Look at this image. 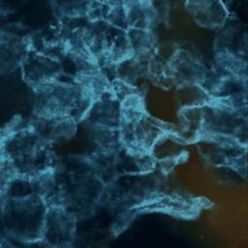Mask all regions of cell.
I'll list each match as a JSON object with an SVG mask.
<instances>
[{"mask_svg":"<svg viewBox=\"0 0 248 248\" xmlns=\"http://www.w3.org/2000/svg\"><path fill=\"white\" fill-rule=\"evenodd\" d=\"M166 176L157 168L145 173L121 175L104 186L100 206L117 216L163 190Z\"/></svg>","mask_w":248,"mask_h":248,"instance_id":"3957f363","label":"cell"},{"mask_svg":"<svg viewBox=\"0 0 248 248\" xmlns=\"http://www.w3.org/2000/svg\"><path fill=\"white\" fill-rule=\"evenodd\" d=\"M0 248H4V246H3V244H2V241H1V239H0Z\"/></svg>","mask_w":248,"mask_h":248,"instance_id":"5bb4252c","label":"cell"},{"mask_svg":"<svg viewBox=\"0 0 248 248\" xmlns=\"http://www.w3.org/2000/svg\"><path fill=\"white\" fill-rule=\"evenodd\" d=\"M20 64L25 81L34 91L58 81L62 72L60 61L37 51L26 53Z\"/></svg>","mask_w":248,"mask_h":248,"instance_id":"ba28073f","label":"cell"},{"mask_svg":"<svg viewBox=\"0 0 248 248\" xmlns=\"http://www.w3.org/2000/svg\"><path fill=\"white\" fill-rule=\"evenodd\" d=\"M19 39L14 36L0 35V73L13 70L20 64L25 54Z\"/></svg>","mask_w":248,"mask_h":248,"instance_id":"8fae6325","label":"cell"},{"mask_svg":"<svg viewBox=\"0 0 248 248\" xmlns=\"http://www.w3.org/2000/svg\"><path fill=\"white\" fill-rule=\"evenodd\" d=\"M0 239L4 246L10 247V248H51L43 239L21 241V240L11 238L5 234H0Z\"/></svg>","mask_w":248,"mask_h":248,"instance_id":"7c38bea8","label":"cell"},{"mask_svg":"<svg viewBox=\"0 0 248 248\" xmlns=\"http://www.w3.org/2000/svg\"><path fill=\"white\" fill-rule=\"evenodd\" d=\"M47 206L36 194L3 198L0 222L3 234L21 241L41 239Z\"/></svg>","mask_w":248,"mask_h":248,"instance_id":"277c9868","label":"cell"},{"mask_svg":"<svg viewBox=\"0 0 248 248\" xmlns=\"http://www.w3.org/2000/svg\"><path fill=\"white\" fill-rule=\"evenodd\" d=\"M34 103L36 118L72 117L82 120L93 105L78 85L55 81L37 91Z\"/></svg>","mask_w":248,"mask_h":248,"instance_id":"5b68a950","label":"cell"},{"mask_svg":"<svg viewBox=\"0 0 248 248\" xmlns=\"http://www.w3.org/2000/svg\"><path fill=\"white\" fill-rule=\"evenodd\" d=\"M2 200H3V198H2V195H1V192H0V212H1V203H2ZM0 227H1V222H0Z\"/></svg>","mask_w":248,"mask_h":248,"instance_id":"4fadbf2b","label":"cell"},{"mask_svg":"<svg viewBox=\"0 0 248 248\" xmlns=\"http://www.w3.org/2000/svg\"><path fill=\"white\" fill-rule=\"evenodd\" d=\"M212 206V202L205 197L163 189L139 205L115 216L110 227V233L118 236L142 215L158 213L181 220H194L203 210Z\"/></svg>","mask_w":248,"mask_h":248,"instance_id":"7a4b0ae2","label":"cell"},{"mask_svg":"<svg viewBox=\"0 0 248 248\" xmlns=\"http://www.w3.org/2000/svg\"><path fill=\"white\" fill-rule=\"evenodd\" d=\"M207 69L192 52L178 49L169 60L165 74L177 87L202 86Z\"/></svg>","mask_w":248,"mask_h":248,"instance_id":"52a82bcc","label":"cell"},{"mask_svg":"<svg viewBox=\"0 0 248 248\" xmlns=\"http://www.w3.org/2000/svg\"><path fill=\"white\" fill-rule=\"evenodd\" d=\"M4 246V245H3ZM4 248H10V247H7V246H4Z\"/></svg>","mask_w":248,"mask_h":248,"instance_id":"9a60e30c","label":"cell"},{"mask_svg":"<svg viewBox=\"0 0 248 248\" xmlns=\"http://www.w3.org/2000/svg\"><path fill=\"white\" fill-rule=\"evenodd\" d=\"M71 248H74V247H71Z\"/></svg>","mask_w":248,"mask_h":248,"instance_id":"2e32d148","label":"cell"},{"mask_svg":"<svg viewBox=\"0 0 248 248\" xmlns=\"http://www.w3.org/2000/svg\"><path fill=\"white\" fill-rule=\"evenodd\" d=\"M77 219L58 206L46 209L42 237L51 248H71L77 232Z\"/></svg>","mask_w":248,"mask_h":248,"instance_id":"8992f818","label":"cell"},{"mask_svg":"<svg viewBox=\"0 0 248 248\" xmlns=\"http://www.w3.org/2000/svg\"><path fill=\"white\" fill-rule=\"evenodd\" d=\"M185 9L203 28L223 27L228 18V11L221 0H186Z\"/></svg>","mask_w":248,"mask_h":248,"instance_id":"9c48e42d","label":"cell"},{"mask_svg":"<svg viewBox=\"0 0 248 248\" xmlns=\"http://www.w3.org/2000/svg\"><path fill=\"white\" fill-rule=\"evenodd\" d=\"M123 10L126 30L152 31L157 17L152 0H124Z\"/></svg>","mask_w":248,"mask_h":248,"instance_id":"30bf717a","label":"cell"},{"mask_svg":"<svg viewBox=\"0 0 248 248\" xmlns=\"http://www.w3.org/2000/svg\"><path fill=\"white\" fill-rule=\"evenodd\" d=\"M104 186L87 156L56 157L41 197L47 207H61L78 222L92 216L100 206Z\"/></svg>","mask_w":248,"mask_h":248,"instance_id":"6da1fadb","label":"cell"}]
</instances>
